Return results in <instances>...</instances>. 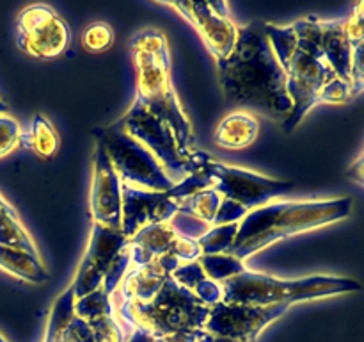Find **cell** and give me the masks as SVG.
<instances>
[{
  "instance_id": "obj_15",
  "label": "cell",
  "mask_w": 364,
  "mask_h": 342,
  "mask_svg": "<svg viewBox=\"0 0 364 342\" xmlns=\"http://www.w3.org/2000/svg\"><path fill=\"white\" fill-rule=\"evenodd\" d=\"M176 212L178 200L169 191H144L121 184V232L127 239L151 224L169 223Z\"/></svg>"
},
{
  "instance_id": "obj_6",
  "label": "cell",
  "mask_w": 364,
  "mask_h": 342,
  "mask_svg": "<svg viewBox=\"0 0 364 342\" xmlns=\"http://www.w3.org/2000/svg\"><path fill=\"white\" fill-rule=\"evenodd\" d=\"M220 287H223V301L252 306L281 305V303L294 305L299 301L348 294L363 289L361 284L352 278L316 274L299 280H281L249 269L220 281Z\"/></svg>"
},
{
  "instance_id": "obj_29",
  "label": "cell",
  "mask_w": 364,
  "mask_h": 342,
  "mask_svg": "<svg viewBox=\"0 0 364 342\" xmlns=\"http://www.w3.org/2000/svg\"><path fill=\"white\" fill-rule=\"evenodd\" d=\"M0 113H7V105L6 102H2V100H0Z\"/></svg>"
},
{
  "instance_id": "obj_26",
  "label": "cell",
  "mask_w": 364,
  "mask_h": 342,
  "mask_svg": "<svg viewBox=\"0 0 364 342\" xmlns=\"http://www.w3.org/2000/svg\"><path fill=\"white\" fill-rule=\"evenodd\" d=\"M21 127L13 116L0 113V159L20 146Z\"/></svg>"
},
{
  "instance_id": "obj_9",
  "label": "cell",
  "mask_w": 364,
  "mask_h": 342,
  "mask_svg": "<svg viewBox=\"0 0 364 342\" xmlns=\"http://www.w3.org/2000/svg\"><path fill=\"white\" fill-rule=\"evenodd\" d=\"M116 123L155 155L174 184L198 167L201 152L180 146L171 125L139 98L134 100L130 109Z\"/></svg>"
},
{
  "instance_id": "obj_25",
  "label": "cell",
  "mask_w": 364,
  "mask_h": 342,
  "mask_svg": "<svg viewBox=\"0 0 364 342\" xmlns=\"http://www.w3.org/2000/svg\"><path fill=\"white\" fill-rule=\"evenodd\" d=\"M114 43V31L109 24L105 21H95L89 25L82 36V45L87 52L100 53L105 52L112 46Z\"/></svg>"
},
{
  "instance_id": "obj_19",
  "label": "cell",
  "mask_w": 364,
  "mask_h": 342,
  "mask_svg": "<svg viewBox=\"0 0 364 342\" xmlns=\"http://www.w3.org/2000/svg\"><path fill=\"white\" fill-rule=\"evenodd\" d=\"M173 278L178 284L187 287L191 292H194L206 305L212 306L215 303L223 301V287H220V284L206 276V273L203 271L201 264L198 260L196 262L181 264L173 273Z\"/></svg>"
},
{
  "instance_id": "obj_27",
  "label": "cell",
  "mask_w": 364,
  "mask_h": 342,
  "mask_svg": "<svg viewBox=\"0 0 364 342\" xmlns=\"http://www.w3.org/2000/svg\"><path fill=\"white\" fill-rule=\"evenodd\" d=\"M352 46V98L364 91V38L350 43Z\"/></svg>"
},
{
  "instance_id": "obj_4",
  "label": "cell",
  "mask_w": 364,
  "mask_h": 342,
  "mask_svg": "<svg viewBox=\"0 0 364 342\" xmlns=\"http://www.w3.org/2000/svg\"><path fill=\"white\" fill-rule=\"evenodd\" d=\"M352 207L354 202L348 196L313 202L267 203L238 221L230 255L244 262L252 253H258L281 239L347 219L352 214Z\"/></svg>"
},
{
  "instance_id": "obj_23",
  "label": "cell",
  "mask_w": 364,
  "mask_h": 342,
  "mask_svg": "<svg viewBox=\"0 0 364 342\" xmlns=\"http://www.w3.org/2000/svg\"><path fill=\"white\" fill-rule=\"evenodd\" d=\"M198 262L201 264L206 276L210 280L217 281V284H220V281L228 280V278L235 276V274L242 273L245 269L244 262H240L235 256L228 255V253H223V255H201Z\"/></svg>"
},
{
  "instance_id": "obj_3",
  "label": "cell",
  "mask_w": 364,
  "mask_h": 342,
  "mask_svg": "<svg viewBox=\"0 0 364 342\" xmlns=\"http://www.w3.org/2000/svg\"><path fill=\"white\" fill-rule=\"evenodd\" d=\"M124 342H199L210 305L173 276L148 301L112 298Z\"/></svg>"
},
{
  "instance_id": "obj_10",
  "label": "cell",
  "mask_w": 364,
  "mask_h": 342,
  "mask_svg": "<svg viewBox=\"0 0 364 342\" xmlns=\"http://www.w3.org/2000/svg\"><path fill=\"white\" fill-rule=\"evenodd\" d=\"M92 135L105 150L121 184L160 192H167L174 187V182L155 155L144 145L128 135L117 123L95 128Z\"/></svg>"
},
{
  "instance_id": "obj_1",
  "label": "cell",
  "mask_w": 364,
  "mask_h": 342,
  "mask_svg": "<svg viewBox=\"0 0 364 342\" xmlns=\"http://www.w3.org/2000/svg\"><path fill=\"white\" fill-rule=\"evenodd\" d=\"M322 18L306 16L287 27L265 24L274 53L287 75V91L294 102L283 130L290 134L318 103L352 100V86L338 77L322 43Z\"/></svg>"
},
{
  "instance_id": "obj_11",
  "label": "cell",
  "mask_w": 364,
  "mask_h": 342,
  "mask_svg": "<svg viewBox=\"0 0 364 342\" xmlns=\"http://www.w3.org/2000/svg\"><path fill=\"white\" fill-rule=\"evenodd\" d=\"M290 305L252 306L219 301L210 306L199 342H256L270 323L279 319Z\"/></svg>"
},
{
  "instance_id": "obj_17",
  "label": "cell",
  "mask_w": 364,
  "mask_h": 342,
  "mask_svg": "<svg viewBox=\"0 0 364 342\" xmlns=\"http://www.w3.org/2000/svg\"><path fill=\"white\" fill-rule=\"evenodd\" d=\"M259 123L252 114L233 110L215 128L213 141L224 150H244L256 141Z\"/></svg>"
},
{
  "instance_id": "obj_21",
  "label": "cell",
  "mask_w": 364,
  "mask_h": 342,
  "mask_svg": "<svg viewBox=\"0 0 364 342\" xmlns=\"http://www.w3.org/2000/svg\"><path fill=\"white\" fill-rule=\"evenodd\" d=\"M223 196L215 189H205L198 191L191 196L178 200V214L191 217V219L205 223L213 228V223L217 219L220 205H223Z\"/></svg>"
},
{
  "instance_id": "obj_24",
  "label": "cell",
  "mask_w": 364,
  "mask_h": 342,
  "mask_svg": "<svg viewBox=\"0 0 364 342\" xmlns=\"http://www.w3.org/2000/svg\"><path fill=\"white\" fill-rule=\"evenodd\" d=\"M237 228L238 223L210 228L205 235L198 239L201 255H223V253L230 255L231 244H233V239L237 235Z\"/></svg>"
},
{
  "instance_id": "obj_20",
  "label": "cell",
  "mask_w": 364,
  "mask_h": 342,
  "mask_svg": "<svg viewBox=\"0 0 364 342\" xmlns=\"http://www.w3.org/2000/svg\"><path fill=\"white\" fill-rule=\"evenodd\" d=\"M20 145L32 150L41 159H50L59 150L60 138L48 118H45L43 114H36L27 130H21Z\"/></svg>"
},
{
  "instance_id": "obj_2",
  "label": "cell",
  "mask_w": 364,
  "mask_h": 342,
  "mask_svg": "<svg viewBox=\"0 0 364 342\" xmlns=\"http://www.w3.org/2000/svg\"><path fill=\"white\" fill-rule=\"evenodd\" d=\"M226 109L258 113L283 125L294 109L287 91V75L274 53L265 21L238 27L237 45L217 61Z\"/></svg>"
},
{
  "instance_id": "obj_13",
  "label": "cell",
  "mask_w": 364,
  "mask_h": 342,
  "mask_svg": "<svg viewBox=\"0 0 364 342\" xmlns=\"http://www.w3.org/2000/svg\"><path fill=\"white\" fill-rule=\"evenodd\" d=\"M183 16L201 36L203 43L215 61H223L233 52L238 38V27L230 18L226 2H162Z\"/></svg>"
},
{
  "instance_id": "obj_8",
  "label": "cell",
  "mask_w": 364,
  "mask_h": 342,
  "mask_svg": "<svg viewBox=\"0 0 364 342\" xmlns=\"http://www.w3.org/2000/svg\"><path fill=\"white\" fill-rule=\"evenodd\" d=\"M130 239L121 230L92 223L87 249L78 266L71 289L75 299H80L91 292L103 289L107 296H112L121 280L130 269Z\"/></svg>"
},
{
  "instance_id": "obj_30",
  "label": "cell",
  "mask_w": 364,
  "mask_h": 342,
  "mask_svg": "<svg viewBox=\"0 0 364 342\" xmlns=\"http://www.w3.org/2000/svg\"><path fill=\"white\" fill-rule=\"evenodd\" d=\"M0 342H7V341H6V338H4V337H2V335H0Z\"/></svg>"
},
{
  "instance_id": "obj_22",
  "label": "cell",
  "mask_w": 364,
  "mask_h": 342,
  "mask_svg": "<svg viewBox=\"0 0 364 342\" xmlns=\"http://www.w3.org/2000/svg\"><path fill=\"white\" fill-rule=\"evenodd\" d=\"M0 246L23 249L32 255H39L34 241L21 224L16 210L4 200L2 195H0Z\"/></svg>"
},
{
  "instance_id": "obj_28",
  "label": "cell",
  "mask_w": 364,
  "mask_h": 342,
  "mask_svg": "<svg viewBox=\"0 0 364 342\" xmlns=\"http://www.w3.org/2000/svg\"><path fill=\"white\" fill-rule=\"evenodd\" d=\"M347 178H348V180L355 182V184L363 185V187H364V150H363L361 155H359V159L355 160V162L352 164L350 167H348Z\"/></svg>"
},
{
  "instance_id": "obj_14",
  "label": "cell",
  "mask_w": 364,
  "mask_h": 342,
  "mask_svg": "<svg viewBox=\"0 0 364 342\" xmlns=\"http://www.w3.org/2000/svg\"><path fill=\"white\" fill-rule=\"evenodd\" d=\"M130 266H144L160 256H174L181 264L196 262L201 256V248L196 239L185 237L171 223H159L142 228L128 244Z\"/></svg>"
},
{
  "instance_id": "obj_7",
  "label": "cell",
  "mask_w": 364,
  "mask_h": 342,
  "mask_svg": "<svg viewBox=\"0 0 364 342\" xmlns=\"http://www.w3.org/2000/svg\"><path fill=\"white\" fill-rule=\"evenodd\" d=\"M205 167L213 180L212 189H215L224 198L213 227L238 223L247 212L267 205L269 200L288 195L295 189L294 182L274 180L242 167L226 166L213 160L210 155L206 157Z\"/></svg>"
},
{
  "instance_id": "obj_12",
  "label": "cell",
  "mask_w": 364,
  "mask_h": 342,
  "mask_svg": "<svg viewBox=\"0 0 364 342\" xmlns=\"http://www.w3.org/2000/svg\"><path fill=\"white\" fill-rule=\"evenodd\" d=\"M16 41L21 52L38 59L63 56L71 41L66 21L45 4L28 6L16 18Z\"/></svg>"
},
{
  "instance_id": "obj_5",
  "label": "cell",
  "mask_w": 364,
  "mask_h": 342,
  "mask_svg": "<svg viewBox=\"0 0 364 342\" xmlns=\"http://www.w3.org/2000/svg\"><path fill=\"white\" fill-rule=\"evenodd\" d=\"M130 48L137 70L135 98L171 125L180 146L185 150H196L192 123L171 81V57L166 34L159 28H144L132 38Z\"/></svg>"
},
{
  "instance_id": "obj_18",
  "label": "cell",
  "mask_w": 364,
  "mask_h": 342,
  "mask_svg": "<svg viewBox=\"0 0 364 342\" xmlns=\"http://www.w3.org/2000/svg\"><path fill=\"white\" fill-rule=\"evenodd\" d=\"M0 269L31 284H43L48 280V273L43 266L41 256L32 255L23 249L0 246Z\"/></svg>"
},
{
  "instance_id": "obj_16",
  "label": "cell",
  "mask_w": 364,
  "mask_h": 342,
  "mask_svg": "<svg viewBox=\"0 0 364 342\" xmlns=\"http://www.w3.org/2000/svg\"><path fill=\"white\" fill-rule=\"evenodd\" d=\"M91 216L92 223L121 230V180L100 142L95 148Z\"/></svg>"
}]
</instances>
